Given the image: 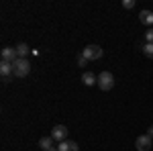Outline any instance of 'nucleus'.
Wrapping results in <instances>:
<instances>
[{
    "label": "nucleus",
    "instance_id": "8",
    "mask_svg": "<svg viewBox=\"0 0 153 151\" xmlns=\"http://www.w3.org/2000/svg\"><path fill=\"white\" fill-rule=\"evenodd\" d=\"M0 74H2V78L6 80L10 74H14V68H12L10 61H0Z\"/></svg>",
    "mask_w": 153,
    "mask_h": 151
},
{
    "label": "nucleus",
    "instance_id": "18",
    "mask_svg": "<svg viewBox=\"0 0 153 151\" xmlns=\"http://www.w3.org/2000/svg\"><path fill=\"white\" fill-rule=\"evenodd\" d=\"M47 151H57V147H53V149H47Z\"/></svg>",
    "mask_w": 153,
    "mask_h": 151
},
{
    "label": "nucleus",
    "instance_id": "16",
    "mask_svg": "<svg viewBox=\"0 0 153 151\" xmlns=\"http://www.w3.org/2000/svg\"><path fill=\"white\" fill-rule=\"evenodd\" d=\"M135 6V0H123V8H133Z\"/></svg>",
    "mask_w": 153,
    "mask_h": 151
},
{
    "label": "nucleus",
    "instance_id": "2",
    "mask_svg": "<svg viewBox=\"0 0 153 151\" xmlns=\"http://www.w3.org/2000/svg\"><path fill=\"white\" fill-rule=\"evenodd\" d=\"M12 68H14V76H16V78H27L29 71H31V63H29V59L19 57L12 63Z\"/></svg>",
    "mask_w": 153,
    "mask_h": 151
},
{
    "label": "nucleus",
    "instance_id": "1",
    "mask_svg": "<svg viewBox=\"0 0 153 151\" xmlns=\"http://www.w3.org/2000/svg\"><path fill=\"white\" fill-rule=\"evenodd\" d=\"M100 90H104V92H108V90H112L114 88V76L110 74V71H100L98 74V84H96Z\"/></svg>",
    "mask_w": 153,
    "mask_h": 151
},
{
    "label": "nucleus",
    "instance_id": "12",
    "mask_svg": "<svg viewBox=\"0 0 153 151\" xmlns=\"http://www.w3.org/2000/svg\"><path fill=\"white\" fill-rule=\"evenodd\" d=\"M14 49H16V55H19V57L27 59V55H29V45H27V43H19Z\"/></svg>",
    "mask_w": 153,
    "mask_h": 151
},
{
    "label": "nucleus",
    "instance_id": "10",
    "mask_svg": "<svg viewBox=\"0 0 153 151\" xmlns=\"http://www.w3.org/2000/svg\"><path fill=\"white\" fill-rule=\"evenodd\" d=\"M82 82L86 84V86H94V84H98V76H94L92 71H84L82 74Z\"/></svg>",
    "mask_w": 153,
    "mask_h": 151
},
{
    "label": "nucleus",
    "instance_id": "3",
    "mask_svg": "<svg viewBox=\"0 0 153 151\" xmlns=\"http://www.w3.org/2000/svg\"><path fill=\"white\" fill-rule=\"evenodd\" d=\"M82 55L88 59V61L100 59V57H102V47H100V45H86L82 49Z\"/></svg>",
    "mask_w": 153,
    "mask_h": 151
},
{
    "label": "nucleus",
    "instance_id": "4",
    "mask_svg": "<svg viewBox=\"0 0 153 151\" xmlns=\"http://www.w3.org/2000/svg\"><path fill=\"white\" fill-rule=\"evenodd\" d=\"M51 137L55 141H68V127L65 125H55V127L51 129Z\"/></svg>",
    "mask_w": 153,
    "mask_h": 151
},
{
    "label": "nucleus",
    "instance_id": "13",
    "mask_svg": "<svg viewBox=\"0 0 153 151\" xmlns=\"http://www.w3.org/2000/svg\"><path fill=\"white\" fill-rule=\"evenodd\" d=\"M143 53L149 59H153V43H145V45H143Z\"/></svg>",
    "mask_w": 153,
    "mask_h": 151
},
{
    "label": "nucleus",
    "instance_id": "7",
    "mask_svg": "<svg viewBox=\"0 0 153 151\" xmlns=\"http://www.w3.org/2000/svg\"><path fill=\"white\" fill-rule=\"evenodd\" d=\"M57 151H80V147H78V143L76 141H61L57 145Z\"/></svg>",
    "mask_w": 153,
    "mask_h": 151
},
{
    "label": "nucleus",
    "instance_id": "14",
    "mask_svg": "<svg viewBox=\"0 0 153 151\" xmlns=\"http://www.w3.org/2000/svg\"><path fill=\"white\" fill-rule=\"evenodd\" d=\"M145 43H153V29L145 31Z\"/></svg>",
    "mask_w": 153,
    "mask_h": 151
},
{
    "label": "nucleus",
    "instance_id": "17",
    "mask_svg": "<svg viewBox=\"0 0 153 151\" xmlns=\"http://www.w3.org/2000/svg\"><path fill=\"white\" fill-rule=\"evenodd\" d=\"M147 135H149V137H151V139H153V125H151V127H149V129H147Z\"/></svg>",
    "mask_w": 153,
    "mask_h": 151
},
{
    "label": "nucleus",
    "instance_id": "15",
    "mask_svg": "<svg viewBox=\"0 0 153 151\" xmlns=\"http://www.w3.org/2000/svg\"><path fill=\"white\" fill-rule=\"evenodd\" d=\"M78 65H80V68H84V65H88V59L84 57L82 53H80V55H78Z\"/></svg>",
    "mask_w": 153,
    "mask_h": 151
},
{
    "label": "nucleus",
    "instance_id": "11",
    "mask_svg": "<svg viewBox=\"0 0 153 151\" xmlns=\"http://www.w3.org/2000/svg\"><path fill=\"white\" fill-rule=\"evenodd\" d=\"M53 137H51V135H49V137H41V139H39V147H41V149L43 151H47V149H53Z\"/></svg>",
    "mask_w": 153,
    "mask_h": 151
},
{
    "label": "nucleus",
    "instance_id": "9",
    "mask_svg": "<svg viewBox=\"0 0 153 151\" xmlns=\"http://www.w3.org/2000/svg\"><path fill=\"white\" fill-rule=\"evenodd\" d=\"M139 21L143 25H147V27H151L153 25V12L151 10H141L139 12Z\"/></svg>",
    "mask_w": 153,
    "mask_h": 151
},
{
    "label": "nucleus",
    "instance_id": "5",
    "mask_svg": "<svg viewBox=\"0 0 153 151\" xmlns=\"http://www.w3.org/2000/svg\"><path fill=\"white\" fill-rule=\"evenodd\" d=\"M153 145V141L149 135H139L137 137V141H135V147H137V151H149Z\"/></svg>",
    "mask_w": 153,
    "mask_h": 151
},
{
    "label": "nucleus",
    "instance_id": "6",
    "mask_svg": "<svg viewBox=\"0 0 153 151\" xmlns=\"http://www.w3.org/2000/svg\"><path fill=\"white\" fill-rule=\"evenodd\" d=\"M0 55H2V61H10V63H14V61L19 59V55H16V49H14V47H2Z\"/></svg>",
    "mask_w": 153,
    "mask_h": 151
}]
</instances>
